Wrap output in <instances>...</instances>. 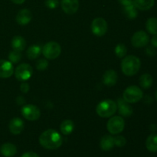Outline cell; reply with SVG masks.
<instances>
[{
    "mask_svg": "<svg viewBox=\"0 0 157 157\" xmlns=\"http://www.w3.org/2000/svg\"><path fill=\"white\" fill-rule=\"evenodd\" d=\"M146 29L147 32L151 35L157 34V18L155 17L148 18L146 22Z\"/></svg>",
    "mask_w": 157,
    "mask_h": 157,
    "instance_id": "25",
    "label": "cell"
},
{
    "mask_svg": "<svg viewBox=\"0 0 157 157\" xmlns=\"http://www.w3.org/2000/svg\"><path fill=\"white\" fill-rule=\"evenodd\" d=\"M118 75L114 70H107L103 75V82L106 86L113 87L117 84Z\"/></svg>",
    "mask_w": 157,
    "mask_h": 157,
    "instance_id": "16",
    "label": "cell"
},
{
    "mask_svg": "<svg viewBox=\"0 0 157 157\" xmlns=\"http://www.w3.org/2000/svg\"><path fill=\"white\" fill-rule=\"evenodd\" d=\"M41 53V48L38 44H33L27 49L26 55L29 59L35 60L40 56Z\"/></svg>",
    "mask_w": 157,
    "mask_h": 157,
    "instance_id": "22",
    "label": "cell"
},
{
    "mask_svg": "<svg viewBox=\"0 0 157 157\" xmlns=\"http://www.w3.org/2000/svg\"><path fill=\"white\" fill-rule=\"evenodd\" d=\"M61 8L64 13L67 15H73L76 13L79 8L78 0H61Z\"/></svg>",
    "mask_w": 157,
    "mask_h": 157,
    "instance_id": "11",
    "label": "cell"
},
{
    "mask_svg": "<svg viewBox=\"0 0 157 157\" xmlns=\"http://www.w3.org/2000/svg\"><path fill=\"white\" fill-rule=\"evenodd\" d=\"M107 23L104 18H96L91 23V31L94 35L98 37L104 36L107 32Z\"/></svg>",
    "mask_w": 157,
    "mask_h": 157,
    "instance_id": "9",
    "label": "cell"
},
{
    "mask_svg": "<svg viewBox=\"0 0 157 157\" xmlns=\"http://www.w3.org/2000/svg\"><path fill=\"white\" fill-rule=\"evenodd\" d=\"M155 98H156V101H157V90H156V94H155Z\"/></svg>",
    "mask_w": 157,
    "mask_h": 157,
    "instance_id": "38",
    "label": "cell"
},
{
    "mask_svg": "<svg viewBox=\"0 0 157 157\" xmlns=\"http://www.w3.org/2000/svg\"><path fill=\"white\" fill-rule=\"evenodd\" d=\"M32 18V12L27 9H21L16 15V21L20 25H26L31 21Z\"/></svg>",
    "mask_w": 157,
    "mask_h": 157,
    "instance_id": "15",
    "label": "cell"
},
{
    "mask_svg": "<svg viewBox=\"0 0 157 157\" xmlns=\"http://www.w3.org/2000/svg\"><path fill=\"white\" fill-rule=\"evenodd\" d=\"M117 109L119 111L120 115L121 117H128L133 114V108L131 106L124 100V98H120L117 101Z\"/></svg>",
    "mask_w": 157,
    "mask_h": 157,
    "instance_id": "13",
    "label": "cell"
},
{
    "mask_svg": "<svg viewBox=\"0 0 157 157\" xmlns=\"http://www.w3.org/2000/svg\"><path fill=\"white\" fill-rule=\"evenodd\" d=\"M11 1H12L13 3H15V4L21 5L22 4V3H24L25 0H11Z\"/></svg>",
    "mask_w": 157,
    "mask_h": 157,
    "instance_id": "37",
    "label": "cell"
},
{
    "mask_svg": "<svg viewBox=\"0 0 157 157\" xmlns=\"http://www.w3.org/2000/svg\"><path fill=\"white\" fill-rule=\"evenodd\" d=\"M118 1L124 6H127L133 4V0H118Z\"/></svg>",
    "mask_w": 157,
    "mask_h": 157,
    "instance_id": "35",
    "label": "cell"
},
{
    "mask_svg": "<svg viewBox=\"0 0 157 157\" xmlns=\"http://www.w3.org/2000/svg\"><path fill=\"white\" fill-rule=\"evenodd\" d=\"M140 59L134 55H128L121 62L122 71L127 76H133L137 74L140 69Z\"/></svg>",
    "mask_w": 157,
    "mask_h": 157,
    "instance_id": "2",
    "label": "cell"
},
{
    "mask_svg": "<svg viewBox=\"0 0 157 157\" xmlns=\"http://www.w3.org/2000/svg\"><path fill=\"white\" fill-rule=\"evenodd\" d=\"M136 8L135 7L134 5H130V6H124V14L126 15V16L127 17L130 19H134L136 18L138 13L137 10H136Z\"/></svg>",
    "mask_w": 157,
    "mask_h": 157,
    "instance_id": "26",
    "label": "cell"
},
{
    "mask_svg": "<svg viewBox=\"0 0 157 157\" xmlns=\"http://www.w3.org/2000/svg\"><path fill=\"white\" fill-rule=\"evenodd\" d=\"M144 97L143 90L136 85H132L124 90L123 98L129 104H135L140 101Z\"/></svg>",
    "mask_w": 157,
    "mask_h": 157,
    "instance_id": "4",
    "label": "cell"
},
{
    "mask_svg": "<svg viewBox=\"0 0 157 157\" xmlns=\"http://www.w3.org/2000/svg\"><path fill=\"white\" fill-rule=\"evenodd\" d=\"M0 153L5 157H12L17 153V147L11 143L3 144L0 147Z\"/></svg>",
    "mask_w": 157,
    "mask_h": 157,
    "instance_id": "17",
    "label": "cell"
},
{
    "mask_svg": "<svg viewBox=\"0 0 157 157\" xmlns=\"http://www.w3.org/2000/svg\"><path fill=\"white\" fill-rule=\"evenodd\" d=\"M146 53H147V55H149L150 57L155 56L156 54V49H155V48L153 46H149L146 49Z\"/></svg>",
    "mask_w": 157,
    "mask_h": 157,
    "instance_id": "32",
    "label": "cell"
},
{
    "mask_svg": "<svg viewBox=\"0 0 157 157\" xmlns=\"http://www.w3.org/2000/svg\"><path fill=\"white\" fill-rule=\"evenodd\" d=\"M61 132L64 135H69L74 131L75 129V124L71 120H65L61 124Z\"/></svg>",
    "mask_w": 157,
    "mask_h": 157,
    "instance_id": "23",
    "label": "cell"
},
{
    "mask_svg": "<svg viewBox=\"0 0 157 157\" xmlns=\"http://www.w3.org/2000/svg\"><path fill=\"white\" fill-rule=\"evenodd\" d=\"M20 89H21V90L23 93H27L29 90V89H30V87H29V84H27V83H23L20 86Z\"/></svg>",
    "mask_w": 157,
    "mask_h": 157,
    "instance_id": "33",
    "label": "cell"
},
{
    "mask_svg": "<svg viewBox=\"0 0 157 157\" xmlns=\"http://www.w3.org/2000/svg\"><path fill=\"white\" fill-rule=\"evenodd\" d=\"M150 37L144 31H138L135 32L131 38V44L135 48H144L148 44Z\"/></svg>",
    "mask_w": 157,
    "mask_h": 157,
    "instance_id": "10",
    "label": "cell"
},
{
    "mask_svg": "<svg viewBox=\"0 0 157 157\" xmlns=\"http://www.w3.org/2000/svg\"><path fill=\"white\" fill-rule=\"evenodd\" d=\"M100 146H101V150H104V151H109V150H112L115 146L114 137L110 135H104L101 138Z\"/></svg>",
    "mask_w": 157,
    "mask_h": 157,
    "instance_id": "18",
    "label": "cell"
},
{
    "mask_svg": "<svg viewBox=\"0 0 157 157\" xmlns=\"http://www.w3.org/2000/svg\"><path fill=\"white\" fill-rule=\"evenodd\" d=\"M125 121L121 116L112 117L107 124V129L111 134H118L124 130Z\"/></svg>",
    "mask_w": 157,
    "mask_h": 157,
    "instance_id": "6",
    "label": "cell"
},
{
    "mask_svg": "<svg viewBox=\"0 0 157 157\" xmlns=\"http://www.w3.org/2000/svg\"><path fill=\"white\" fill-rule=\"evenodd\" d=\"M153 78L150 74H144L140 78V84L144 89H148L153 85Z\"/></svg>",
    "mask_w": 157,
    "mask_h": 157,
    "instance_id": "24",
    "label": "cell"
},
{
    "mask_svg": "<svg viewBox=\"0 0 157 157\" xmlns=\"http://www.w3.org/2000/svg\"><path fill=\"white\" fill-rule=\"evenodd\" d=\"M33 75V69L32 66L26 63L18 65L15 71V75L17 80L19 81H25L30 79Z\"/></svg>",
    "mask_w": 157,
    "mask_h": 157,
    "instance_id": "7",
    "label": "cell"
},
{
    "mask_svg": "<svg viewBox=\"0 0 157 157\" xmlns=\"http://www.w3.org/2000/svg\"><path fill=\"white\" fill-rule=\"evenodd\" d=\"M151 44L152 46H153V47L157 48V34L153 35V38L151 39Z\"/></svg>",
    "mask_w": 157,
    "mask_h": 157,
    "instance_id": "36",
    "label": "cell"
},
{
    "mask_svg": "<svg viewBox=\"0 0 157 157\" xmlns=\"http://www.w3.org/2000/svg\"><path fill=\"white\" fill-rule=\"evenodd\" d=\"M21 58V52H18V51L13 50L12 52H11L9 55V60L12 64H16V63L19 62Z\"/></svg>",
    "mask_w": 157,
    "mask_h": 157,
    "instance_id": "27",
    "label": "cell"
},
{
    "mask_svg": "<svg viewBox=\"0 0 157 157\" xmlns=\"http://www.w3.org/2000/svg\"><path fill=\"white\" fill-rule=\"evenodd\" d=\"M48 66V61L45 58H42V59H39L36 63V67L38 70L43 71L45 70Z\"/></svg>",
    "mask_w": 157,
    "mask_h": 157,
    "instance_id": "29",
    "label": "cell"
},
{
    "mask_svg": "<svg viewBox=\"0 0 157 157\" xmlns=\"http://www.w3.org/2000/svg\"><path fill=\"white\" fill-rule=\"evenodd\" d=\"M155 0H133V5L137 9L147 11L154 6Z\"/></svg>",
    "mask_w": 157,
    "mask_h": 157,
    "instance_id": "19",
    "label": "cell"
},
{
    "mask_svg": "<svg viewBox=\"0 0 157 157\" xmlns=\"http://www.w3.org/2000/svg\"><path fill=\"white\" fill-rule=\"evenodd\" d=\"M117 110V105L113 100H104L101 101L96 107V112L101 117H111Z\"/></svg>",
    "mask_w": 157,
    "mask_h": 157,
    "instance_id": "3",
    "label": "cell"
},
{
    "mask_svg": "<svg viewBox=\"0 0 157 157\" xmlns=\"http://www.w3.org/2000/svg\"><path fill=\"white\" fill-rule=\"evenodd\" d=\"M20 157H40L35 152H26V153H23Z\"/></svg>",
    "mask_w": 157,
    "mask_h": 157,
    "instance_id": "34",
    "label": "cell"
},
{
    "mask_svg": "<svg viewBox=\"0 0 157 157\" xmlns=\"http://www.w3.org/2000/svg\"><path fill=\"white\" fill-rule=\"evenodd\" d=\"M115 145L118 147H123L127 144V140L123 136H117L114 137Z\"/></svg>",
    "mask_w": 157,
    "mask_h": 157,
    "instance_id": "30",
    "label": "cell"
},
{
    "mask_svg": "<svg viewBox=\"0 0 157 157\" xmlns=\"http://www.w3.org/2000/svg\"><path fill=\"white\" fill-rule=\"evenodd\" d=\"M12 47L13 50L21 52L26 47V41L23 37L16 35L12 40Z\"/></svg>",
    "mask_w": 157,
    "mask_h": 157,
    "instance_id": "20",
    "label": "cell"
},
{
    "mask_svg": "<svg viewBox=\"0 0 157 157\" xmlns=\"http://www.w3.org/2000/svg\"><path fill=\"white\" fill-rule=\"evenodd\" d=\"M22 116L26 120L30 121H37L41 117V111L37 106L32 104H27L23 106L21 110Z\"/></svg>",
    "mask_w": 157,
    "mask_h": 157,
    "instance_id": "8",
    "label": "cell"
},
{
    "mask_svg": "<svg viewBox=\"0 0 157 157\" xmlns=\"http://www.w3.org/2000/svg\"><path fill=\"white\" fill-rule=\"evenodd\" d=\"M14 73L12 64L9 61L0 60V78H8L12 76Z\"/></svg>",
    "mask_w": 157,
    "mask_h": 157,
    "instance_id": "12",
    "label": "cell"
},
{
    "mask_svg": "<svg viewBox=\"0 0 157 157\" xmlns=\"http://www.w3.org/2000/svg\"><path fill=\"white\" fill-rule=\"evenodd\" d=\"M45 6L51 9H55L58 6V0H45Z\"/></svg>",
    "mask_w": 157,
    "mask_h": 157,
    "instance_id": "31",
    "label": "cell"
},
{
    "mask_svg": "<svg viewBox=\"0 0 157 157\" xmlns=\"http://www.w3.org/2000/svg\"><path fill=\"white\" fill-rule=\"evenodd\" d=\"M127 52V48L125 44H118L115 48V54L118 58H124Z\"/></svg>",
    "mask_w": 157,
    "mask_h": 157,
    "instance_id": "28",
    "label": "cell"
},
{
    "mask_svg": "<svg viewBox=\"0 0 157 157\" xmlns=\"http://www.w3.org/2000/svg\"><path fill=\"white\" fill-rule=\"evenodd\" d=\"M61 52V45L56 41H49L42 48V54L48 60L56 59Z\"/></svg>",
    "mask_w": 157,
    "mask_h": 157,
    "instance_id": "5",
    "label": "cell"
},
{
    "mask_svg": "<svg viewBox=\"0 0 157 157\" xmlns=\"http://www.w3.org/2000/svg\"><path fill=\"white\" fill-rule=\"evenodd\" d=\"M146 147L147 149L151 153L157 152V134L152 133L147 137L146 140Z\"/></svg>",
    "mask_w": 157,
    "mask_h": 157,
    "instance_id": "21",
    "label": "cell"
},
{
    "mask_svg": "<svg viewBox=\"0 0 157 157\" xmlns=\"http://www.w3.org/2000/svg\"><path fill=\"white\" fill-rule=\"evenodd\" d=\"M9 131L14 135H18L24 130V122L21 119L18 117H15L12 119L9 124Z\"/></svg>",
    "mask_w": 157,
    "mask_h": 157,
    "instance_id": "14",
    "label": "cell"
},
{
    "mask_svg": "<svg viewBox=\"0 0 157 157\" xmlns=\"http://www.w3.org/2000/svg\"><path fill=\"white\" fill-rule=\"evenodd\" d=\"M63 140L56 130L48 129L43 132L39 136V143L42 147L47 150H56L61 146Z\"/></svg>",
    "mask_w": 157,
    "mask_h": 157,
    "instance_id": "1",
    "label": "cell"
}]
</instances>
